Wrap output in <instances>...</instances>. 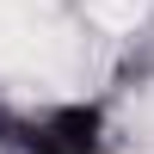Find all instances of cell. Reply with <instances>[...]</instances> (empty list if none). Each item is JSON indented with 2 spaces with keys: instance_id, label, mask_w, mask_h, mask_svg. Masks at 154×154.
Instances as JSON below:
<instances>
[{
  "instance_id": "2",
  "label": "cell",
  "mask_w": 154,
  "mask_h": 154,
  "mask_svg": "<svg viewBox=\"0 0 154 154\" xmlns=\"http://www.w3.org/2000/svg\"><path fill=\"white\" fill-rule=\"evenodd\" d=\"M86 12H93L105 31H136V19L148 12V0H86Z\"/></svg>"
},
{
  "instance_id": "1",
  "label": "cell",
  "mask_w": 154,
  "mask_h": 154,
  "mask_svg": "<svg viewBox=\"0 0 154 154\" xmlns=\"http://www.w3.org/2000/svg\"><path fill=\"white\" fill-rule=\"evenodd\" d=\"M0 68L43 80H68L80 68V49L49 0H0Z\"/></svg>"
}]
</instances>
